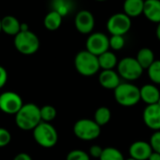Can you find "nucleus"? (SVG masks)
<instances>
[{
  "mask_svg": "<svg viewBox=\"0 0 160 160\" xmlns=\"http://www.w3.org/2000/svg\"><path fill=\"white\" fill-rule=\"evenodd\" d=\"M110 42V48L113 51H120L125 47L126 40L124 36H118V35H112L109 38Z\"/></svg>",
  "mask_w": 160,
  "mask_h": 160,
  "instance_id": "27",
  "label": "nucleus"
},
{
  "mask_svg": "<svg viewBox=\"0 0 160 160\" xmlns=\"http://www.w3.org/2000/svg\"><path fill=\"white\" fill-rule=\"evenodd\" d=\"M102 152H103V149L100 146H98V145H93L89 149L90 156L95 158H99L101 154H102Z\"/></svg>",
  "mask_w": 160,
  "mask_h": 160,
  "instance_id": "31",
  "label": "nucleus"
},
{
  "mask_svg": "<svg viewBox=\"0 0 160 160\" xmlns=\"http://www.w3.org/2000/svg\"><path fill=\"white\" fill-rule=\"evenodd\" d=\"M74 7V0H51V10L56 11L63 18L70 14Z\"/></svg>",
  "mask_w": 160,
  "mask_h": 160,
  "instance_id": "19",
  "label": "nucleus"
},
{
  "mask_svg": "<svg viewBox=\"0 0 160 160\" xmlns=\"http://www.w3.org/2000/svg\"><path fill=\"white\" fill-rule=\"evenodd\" d=\"M99 160H126L123 154L116 148L108 147L103 149Z\"/></svg>",
  "mask_w": 160,
  "mask_h": 160,
  "instance_id": "24",
  "label": "nucleus"
},
{
  "mask_svg": "<svg viewBox=\"0 0 160 160\" xmlns=\"http://www.w3.org/2000/svg\"><path fill=\"white\" fill-rule=\"evenodd\" d=\"M95 17L94 14L86 9L80 10L74 18V24L77 31L82 35L91 34L95 28Z\"/></svg>",
  "mask_w": 160,
  "mask_h": 160,
  "instance_id": "11",
  "label": "nucleus"
},
{
  "mask_svg": "<svg viewBox=\"0 0 160 160\" xmlns=\"http://www.w3.org/2000/svg\"><path fill=\"white\" fill-rule=\"evenodd\" d=\"M11 142L10 132L4 128H0V148L6 147Z\"/></svg>",
  "mask_w": 160,
  "mask_h": 160,
  "instance_id": "29",
  "label": "nucleus"
},
{
  "mask_svg": "<svg viewBox=\"0 0 160 160\" xmlns=\"http://www.w3.org/2000/svg\"><path fill=\"white\" fill-rule=\"evenodd\" d=\"M63 22V17L56 11L50 10L44 17L43 24L49 31H56L60 28Z\"/></svg>",
  "mask_w": 160,
  "mask_h": 160,
  "instance_id": "20",
  "label": "nucleus"
},
{
  "mask_svg": "<svg viewBox=\"0 0 160 160\" xmlns=\"http://www.w3.org/2000/svg\"><path fill=\"white\" fill-rule=\"evenodd\" d=\"M147 71L150 80L156 84H160V60H155L147 68Z\"/></svg>",
  "mask_w": 160,
  "mask_h": 160,
  "instance_id": "26",
  "label": "nucleus"
},
{
  "mask_svg": "<svg viewBox=\"0 0 160 160\" xmlns=\"http://www.w3.org/2000/svg\"><path fill=\"white\" fill-rule=\"evenodd\" d=\"M73 132L78 139L89 142L99 137L101 133V127L98 126L94 120L80 119L74 124Z\"/></svg>",
  "mask_w": 160,
  "mask_h": 160,
  "instance_id": "6",
  "label": "nucleus"
},
{
  "mask_svg": "<svg viewBox=\"0 0 160 160\" xmlns=\"http://www.w3.org/2000/svg\"><path fill=\"white\" fill-rule=\"evenodd\" d=\"M22 105V98L15 92L7 91L0 95V111L6 114L15 115Z\"/></svg>",
  "mask_w": 160,
  "mask_h": 160,
  "instance_id": "10",
  "label": "nucleus"
},
{
  "mask_svg": "<svg viewBox=\"0 0 160 160\" xmlns=\"http://www.w3.org/2000/svg\"><path fill=\"white\" fill-rule=\"evenodd\" d=\"M28 30H30V28H29V24L27 23V22H21V31H28ZM20 31V32H21Z\"/></svg>",
  "mask_w": 160,
  "mask_h": 160,
  "instance_id": "35",
  "label": "nucleus"
},
{
  "mask_svg": "<svg viewBox=\"0 0 160 160\" xmlns=\"http://www.w3.org/2000/svg\"><path fill=\"white\" fill-rule=\"evenodd\" d=\"M57 112L52 105H45L40 108V117L42 122L50 123L56 117Z\"/></svg>",
  "mask_w": 160,
  "mask_h": 160,
  "instance_id": "25",
  "label": "nucleus"
},
{
  "mask_svg": "<svg viewBox=\"0 0 160 160\" xmlns=\"http://www.w3.org/2000/svg\"><path fill=\"white\" fill-rule=\"evenodd\" d=\"M96 1H98V2H104V1H107V0H96Z\"/></svg>",
  "mask_w": 160,
  "mask_h": 160,
  "instance_id": "38",
  "label": "nucleus"
},
{
  "mask_svg": "<svg viewBox=\"0 0 160 160\" xmlns=\"http://www.w3.org/2000/svg\"><path fill=\"white\" fill-rule=\"evenodd\" d=\"M157 104H158V105L160 106V98H159V99H158V103H157Z\"/></svg>",
  "mask_w": 160,
  "mask_h": 160,
  "instance_id": "40",
  "label": "nucleus"
},
{
  "mask_svg": "<svg viewBox=\"0 0 160 160\" xmlns=\"http://www.w3.org/2000/svg\"><path fill=\"white\" fill-rule=\"evenodd\" d=\"M85 47L88 52H90L91 53L97 56H99L103 52L109 51L110 49L109 38L107 35L101 32L91 33L86 39Z\"/></svg>",
  "mask_w": 160,
  "mask_h": 160,
  "instance_id": "9",
  "label": "nucleus"
},
{
  "mask_svg": "<svg viewBox=\"0 0 160 160\" xmlns=\"http://www.w3.org/2000/svg\"><path fill=\"white\" fill-rule=\"evenodd\" d=\"M7 82H8V71L4 67L0 66V89L5 86Z\"/></svg>",
  "mask_w": 160,
  "mask_h": 160,
  "instance_id": "32",
  "label": "nucleus"
},
{
  "mask_svg": "<svg viewBox=\"0 0 160 160\" xmlns=\"http://www.w3.org/2000/svg\"><path fill=\"white\" fill-rule=\"evenodd\" d=\"M126 160H136V159H134V158H128V159H126Z\"/></svg>",
  "mask_w": 160,
  "mask_h": 160,
  "instance_id": "39",
  "label": "nucleus"
},
{
  "mask_svg": "<svg viewBox=\"0 0 160 160\" xmlns=\"http://www.w3.org/2000/svg\"><path fill=\"white\" fill-rule=\"evenodd\" d=\"M143 15L152 22H160V0H144Z\"/></svg>",
  "mask_w": 160,
  "mask_h": 160,
  "instance_id": "16",
  "label": "nucleus"
},
{
  "mask_svg": "<svg viewBox=\"0 0 160 160\" xmlns=\"http://www.w3.org/2000/svg\"><path fill=\"white\" fill-rule=\"evenodd\" d=\"M117 72L121 78L127 81L138 80L143 72V68L134 57H125L118 62Z\"/></svg>",
  "mask_w": 160,
  "mask_h": 160,
  "instance_id": "7",
  "label": "nucleus"
},
{
  "mask_svg": "<svg viewBox=\"0 0 160 160\" xmlns=\"http://www.w3.org/2000/svg\"><path fill=\"white\" fill-rule=\"evenodd\" d=\"M149 143L154 152L160 154V130H158L155 133H153Z\"/></svg>",
  "mask_w": 160,
  "mask_h": 160,
  "instance_id": "30",
  "label": "nucleus"
},
{
  "mask_svg": "<svg viewBox=\"0 0 160 160\" xmlns=\"http://www.w3.org/2000/svg\"><path fill=\"white\" fill-rule=\"evenodd\" d=\"M66 160H90V157L82 150H72L68 154Z\"/></svg>",
  "mask_w": 160,
  "mask_h": 160,
  "instance_id": "28",
  "label": "nucleus"
},
{
  "mask_svg": "<svg viewBox=\"0 0 160 160\" xmlns=\"http://www.w3.org/2000/svg\"><path fill=\"white\" fill-rule=\"evenodd\" d=\"M156 36L158 38V39L160 41V22L158 23V26H157V30H156Z\"/></svg>",
  "mask_w": 160,
  "mask_h": 160,
  "instance_id": "36",
  "label": "nucleus"
},
{
  "mask_svg": "<svg viewBox=\"0 0 160 160\" xmlns=\"http://www.w3.org/2000/svg\"><path fill=\"white\" fill-rule=\"evenodd\" d=\"M35 142L43 148H52L58 142V133L50 123L41 122L33 129Z\"/></svg>",
  "mask_w": 160,
  "mask_h": 160,
  "instance_id": "4",
  "label": "nucleus"
},
{
  "mask_svg": "<svg viewBox=\"0 0 160 160\" xmlns=\"http://www.w3.org/2000/svg\"><path fill=\"white\" fill-rule=\"evenodd\" d=\"M137 61L143 69H147L155 62V53L150 48H142L136 56Z\"/></svg>",
  "mask_w": 160,
  "mask_h": 160,
  "instance_id": "22",
  "label": "nucleus"
},
{
  "mask_svg": "<svg viewBox=\"0 0 160 160\" xmlns=\"http://www.w3.org/2000/svg\"><path fill=\"white\" fill-rule=\"evenodd\" d=\"M98 57V63L99 67L102 70H107V69H113L115 67L118 65V60L117 56L113 52L107 51L100 54Z\"/></svg>",
  "mask_w": 160,
  "mask_h": 160,
  "instance_id": "21",
  "label": "nucleus"
},
{
  "mask_svg": "<svg viewBox=\"0 0 160 160\" xmlns=\"http://www.w3.org/2000/svg\"><path fill=\"white\" fill-rule=\"evenodd\" d=\"M153 149L149 142L138 141L133 142L129 147V155L131 158L136 160H148Z\"/></svg>",
  "mask_w": 160,
  "mask_h": 160,
  "instance_id": "13",
  "label": "nucleus"
},
{
  "mask_svg": "<svg viewBox=\"0 0 160 160\" xmlns=\"http://www.w3.org/2000/svg\"><path fill=\"white\" fill-rule=\"evenodd\" d=\"M131 18L124 12L112 14L107 21V29L112 35L125 36L131 28Z\"/></svg>",
  "mask_w": 160,
  "mask_h": 160,
  "instance_id": "8",
  "label": "nucleus"
},
{
  "mask_svg": "<svg viewBox=\"0 0 160 160\" xmlns=\"http://www.w3.org/2000/svg\"><path fill=\"white\" fill-rule=\"evenodd\" d=\"M141 92V100H142L147 105L157 104L160 98V92L158 88L151 83L144 84L140 88Z\"/></svg>",
  "mask_w": 160,
  "mask_h": 160,
  "instance_id": "15",
  "label": "nucleus"
},
{
  "mask_svg": "<svg viewBox=\"0 0 160 160\" xmlns=\"http://www.w3.org/2000/svg\"><path fill=\"white\" fill-rule=\"evenodd\" d=\"M40 108L34 103L23 104L20 111L15 114L17 127L24 131L32 130L41 123Z\"/></svg>",
  "mask_w": 160,
  "mask_h": 160,
  "instance_id": "1",
  "label": "nucleus"
},
{
  "mask_svg": "<svg viewBox=\"0 0 160 160\" xmlns=\"http://www.w3.org/2000/svg\"><path fill=\"white\" fill-rule=\"evenodd\" d=\"M112 117V112L109 108L107 107H99L96 112H95V117L94 121L100 127L107 125Z\"/></svg>",
  "mask_w": 160,
  "mask_h": 160,
  "instance_id": "23",
  "label": "nucleus"
},
{
  "mask_svg": "<svg viewBox=\"0 0 160 160\" xmlns=\"http://www.w3.org/2000/svg\"><path fill=\"white\" fill-rule=\"evenodd\" d=\"M74 66L76 70L85 77L93 76L100 69L98 57L87 50L81 51L76 54L74 58Z\"/></svg>",
  "mask_w": 160,
  "mask_h": 160,
  "instance_id": "2",
  "label": "nucleus"
},
{
  "mask_svg": "<svg viewBox=\"0 0 160 160\" xmlns=\"http://www.w3.org/2000/svg\"><path fill=\"white\" fill-rule=\"evenodd\" d=\"M114 98L121 106H134L141 100L140 88L130 82L120 83L114 89Z\"/></svg>",
  "mask_w": 160,
  "mask_h": 160,
  "instance_id": "5",
  "label": "nucleus"
},
{
  "mask_svg": "<svg viewBox=\"0 0 160 160\" xmlns=\"http://www.w3.org/2000/svg\"><path fill=\"white\" fill-rule=\"evenodd\" d=\"M13 44L20 53L23 55H32L38 51L40 42L38 37L31 30H28L19 32L14 37Z\"/></svg>",
  "mask_w": 160,
  "mask_h": 160,
  "instance_id": "3",
  "label": "nucleus"
},
{
  "mask_svg": "<svg viewBox=\"0 0 160 160\" xmlns=\"http://www.w3.org/2000/svg\"><path fill=\"white\" fill-rule=\"evenodd\" d=\"M148 160H160V154L153 151V153L150 155V157H149Z\"/></svg>",
  "mask_w": 160,
  "mask_h": 160,
  "instance_id": "34",
  "label": "nucleus"
},
{
  "mask_svg": "<svg viewBox=\"0 0 160 160\" xmlns=\"http://www.w3.org/2000/svg\"><path fill=\"white\" fill-rule=\"evenodd\" d=\"M144 0H125L123 4L124 13L130 18H136L143 14Z\"/></svg>",
  "mask_w": 160,
  "mask_h": 160,
  "instance_id": "18",
  "label": "nucleus"
},
{
  "mask_svg": "<svg viewBox=\"0 0 160 160\" xmlns=\"http://www.w3.org/2000/svg\"><path fill=\"white\" fill-rule=\"evenodd\" d=\"M120 75L113 69L102 70L98 76V82L100 85L109 90H114L120 83Z\"/></svg>",
  "mask_w": 160,
  "mask_h": 160,
  "instance_id": "14",
  "label": "nucleus"
},
{
  "mask_svg": "<svg viewBox=\"0 0 160 160\" xmlns=\"http://www.w3.org/2000/svg\"><path fill=\"white\" fill-rule=\"evenodd\" d=\"M2 32V26H1V19H0V33Z\"/></svg>",
  "mask_w": 160,
  "mask_h": 160,
  "instance_id": "37",
  "label": "nucleus"
},
{
  "mask_svg": "<svg viewBox=\"0 0 160 160\" xmlns=\"http://www.w3.org/2000/svg\"><path fill=\"white\" fill-rule=\"evenodd\" d=\"M13 160H32V158L26 153H20L14 157Z\"/></svg>",
  "mask_w": 160,
  "mask_h": 160,
  "instance_id": "33",
  "label": "nucleus"
},
{
  "mask_svg": "<svg viewBox=\"0 0 160 160\" xmlns=\"http://www.w3.org/2000/svg\"><path fill=\"white\" fill-rule=\"evenodd\" d=\"M143 122L153 130H160V106L158 104L147 105L143 111Z\"/></svg>",
  "mask_w": 160,
  "mask_h": 160,
  "instance_id": "12",
  "label": "nucleus"
},
{
  "mask_svg": "<svg viewBox=\"0 0 160 160\" xmlns=\"http://www.w3.org/2000/svg\"><path fill=\"white\" fill-rule=\"evenodd\" d=\"M2 32L15 37L21 31V22L12 15H7L1 19Z\"/></svg>",
  "mask_w": 160,
  "mask_h": 160,
  "instance_id": "17",
  "label": "nucleus"
}]
</instances>
